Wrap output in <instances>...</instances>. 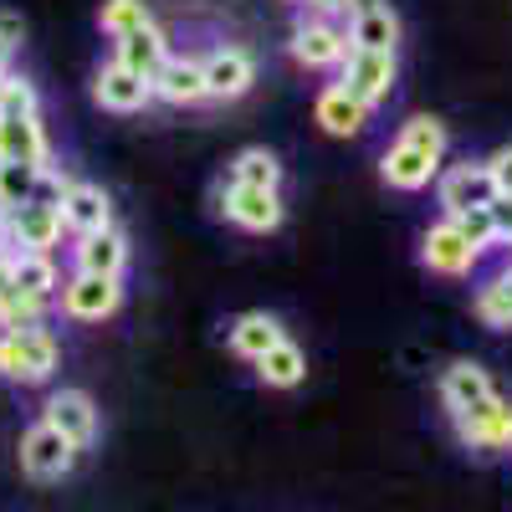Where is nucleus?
I'll use <instances>...</instances> for the list:
<instances>
[{"instance_id":"f257e3e1","label":"nucleus","mask_w":512,"mask_h":512,"mask_svg":"<svg viewBox=\"0 0 512 512\" xmlns=\"http://www.w3.org/2000/svg\"><path fill=\"white\" fill-rule=\"evenodd\" d=\"M446 154H451V134H446V123L431 118V113H415L400 123V134L395 144L384 149L379 159V180L400 190V195H415L425 185H436V175L446 169Z\"/></svg>"},{"instance_id":"f03ea898","label":"nucleus","mask_w":512,"mask_h":512,"mask_svg":"<svg viewBox=\"0 0 512 512\" xmlns=\"http://www.w3.org/2000/svg\"><path fill=\"white\" fill-rule=\"evenodd\" d=\"M62 364V344L47 323L36 328H6L0 333V379L11 384H47Z\"/></svg>"},{"instance_id":"7ed1b4c3","label":"nucleus","mask_w":512,"mask_h":512,"mask_svg":"<svg viewBox=\"0 0 512 512\" xmlns=\"http://www.w3.org/2000/svg\"><path fill=\"white\" fill-rule=\"evenodd\" d=\"M482 262H487V256L461 236V226H456L451 216H441V221L425 226V236H420V267L431 272V277L466 282V277L482 272Z\"/></svg>"},{"instance_id":"20e7f679","label":"nucleus","mask_w":512,"mask_h":512,"mask_svg":"<svg viewBox=\"0 0 512 512\" xmlns=\"http://www.w3.org/2000/svg\"><path fill=\"white\" fill-rule=\"evenodd\" d=\"M123 308V277H98V272H72L57 287V313L72 323H108Z\"/></svg>"},{"instance_id":"39448f33","label":"nucleus","mask_w":512,"mask_h":512,"mask_svg":"<svg viewBox=\"0 0 512 512\" xmlns=\"http://www.w3.org/2000/svg\"><path fill=\"white\" fill-rule=\"evenodd\" d=\"M395 82H400V57L395 52H364L349 47L344 67H338V88L349 98H359L364 108H384L395 98Z\"/></svg>"},{"instance_id":"423d86ee","label":"nucleus","mask_w":512,"mask_h":512,"mask_svg":"<svg viewBox=\"0 0 512 512\" xmlns=\"http://www.w3.org/2000/svg\"><path fill=\"white\" fill-rule=\"evenodd\" d=\"M451 431H456V441H461L466 451H482V456L512 451V395L497 390L492 400L451 415Z\"/></svg>"},{"instance_id":"0eeeda50","label":"nucleus","mask_w":512,"mask_h":512,"mask_svg":"<svg viewBox=\"0 0 512 512\" xmlns=\"http://www.w3.org/2000/svg\"><path fill=\"white\" fill-rule=\"evenodd\" d=\"M349 31L344 21H323V16H297L292 41H287V57L303 67V72H328V67H344L349 57Z\"/></svg>"},{"instance_id":"6e6552de","label":"nucleus","mask_w":512,"mask_h":512,"mask_svg":"<svg viewBox=\"0 0 512 512\" xmlns=\"http://www.w3.org/2000/svg\"><path fill=\"white\" fill-rule=\"evenodd\" d=\"M16 456H21V472H26L31 482H62L72 466H77L82 451L57 431V425L31 420V425H26V436H21V446H16Z\"/></svg>"},{"instance_id":"1a4fd4ad","label":"nucleus","mask_w":512,"mask_h":512,"mask_svg":"<svg viewBox=\"0 0 512 512\" xmlns=\"http://www.w3.org/2000/svg\"><path fill=\"white\" fill-rule=\"evenodd\" d=\"M216 205H221V216L251 236H267L287 221V205H282V190H251V185H231L221 180L216 185Z\"/></svg>"},{"instance_id":"9d476101","label":"nucleus","mask_w":512,"mask_h":512,"mask_svg":"<svg viewBox=\"0 0 512 512\" xmlns=\"http://www.w3.org/2000/svg\"><path fill=\"white\" fill-rule=\"evenodd\" d=\"M492 200H497V185H492L487 159H461V164H446L441 175H436V205H441V216L482 210Z\"/></svg>"},{"instance_id":"9b49d317","label":"nucleus","mask_w":512,"mask_h":512,"mask_svg":"<svg viewBox=\"0 0 512 512\" xmlns=\"http://www.w3.org/2000/svg\"><path fill=\"white\" fill-rule=\"evenodd\" d=\"M205 62V88H210V103H236L251 93L256 82V57L241 47V41H216L210 52H200Z\"/></svg>"},{"instance_id":"f8f14e48","label":"nucleus","mask_w":512,"mask_h":512,"mask_svg":"<svg viewBox=\"0 0 512 512\" xmlns=\"http://www.w3.org/2000/svg\"><path fill=\"white\" fill-rule=\"evenodd\" d=\"M93 103L103 108V113H144L149 103H154V82L149 77H139V72H128L123 62H103L98 72H93Z\"/></svg>"},{"instance_id":"ddd939ff","label":"nucleus","mask_w":512,"mask_h":512,"mask_svg":"<svg viewBox=\"0 0 512 512\" xmlns=\"http://www.w3.org/2000/svg\"><path fill=\"white\" fill-rule=\"evenodd\" d=\"M492 395H497L492 369L477 364V359H451L441 369V379H436V400H441L446 420L461 415V410H472V405H482V400H492Z\"/></svg>"},{"instance_id":"4468645a","label":"nucleus","mask_w":512,"mask_h":512,"mask_svg":"<svg viewBox=\"0 0 512 512\" xmlns=\"http://www.w3.org/2000/svg\"><path fill=\"white\" fill-rule=\"evenodd\" d=\"M154 103H164V108H205L210 103L205 62L195 52H185V57L169 52V62L154 72Z\"/></svg>"},{"instance_id":"2eb2a0df","label":"nucleus","mask_w":512,"mask_h":512,"mask_svg":"<svg viewBox=\"0 0 512 512\" xmlns=\"http://www.w3.org/2000/svg\"><path fill=\"white\" fill-rule=\"evenodd\" d=\"M41 420L57 425L77 451H88L98 441V405H93L88 390H52L47 405H41Z\"/></svg>"},{"instance_id":"dca6fc26","label":"nucleus","mask_w":512,"mask_h":512,"mask_svg":"<svg viewBox=\"0 0 512 512\" xmlns=\"http://www.w3.org/2000/svg\"><path fill=\"white\" fill-rule=\"evenodd\" d=\"M6 231L16 251H57V241L67 236V221H62V205L26 200L21 210H6Z\"/></svg>"},{"instance_id":"f3484780","label":"nucleus","mask_w":512,"mask_h":512,"mask_svg":"<svg viewBox=\"0 0 512 512\" xmlns=\"http://www.w3.org/2000/svg\"><path fill=\"white\" fill-rule=\"evenodd\" d=\"M349 41L364 52H400V36H405V21L390 0H359L354 16L344 21Z\"/></svg>"},{"instance_id":"a211bd4d","label":"nucleus","mask_w":512,"mask_h":512,"mask_svg":"<svg viewBox=\"0 0 512 512\" xmlns=\"http://www.w3.org/2000/svg\"><path fill=\"white\" fill-rule=\"evenodd\" d=\"M128 267V236L118 226L72 236V272H98V277H123Z\"/></svg>"},{"instance_id":"6ab92c4d","label":"nucleus","mask_w":512,"mask_h":512,"mask_svg":"<svg viewBox=\"0 0 512 512\" xmlns=\"http://www.w3.org/2000/svg\"><path fill=\"white\" fill-rule=\"evenodd\" d=\"M62 221H67V236H88V231L113 226V195L93 180H72V190L62 195Z\"/></svg>"},{"instance_id":"aec40b11","label":"nucleus","mask_w":512,"mask_h":512,"mask_svg":"<svg viewBox=\"0 0 512 512\" xmlns=\"http://www.w3.org/2000/svg\"><path fill=\"white\" fill-rule=\"evenodd\" d=\"M369 113L374 108H364L359 98H349L338 82H328V88L313 98V118H318V128L328 139H359L364 128H369Z\"/></svg>"},{"instance_id":"412c9836","label":"nucleus","mask_w":512,"mask_h":512,"mask_svg":"<svg viewBox=\"0 0 512 512\" xmlns=\"http://www.w3.org/2000/svg\"><path fill=\"white\" fill-rule=\"evenodd\" d=\"M282 338H287L282 318H277V313H262V308H251V313L231 318V328H226L231 354H236V359H246V364H256L272 344H282Z\"/></svg>"},{"instance_id":"4be33fe9","label":"nucleus","mask_w":512,"mask_h":512,"mask_svg":"<svg viewBox=\"0 0 512 512\" xmlns=\"http://www.w3.org/2000/svg\"><path fill=\"white\" fill-rule=\"evenodd\" d=\"M0 164H52V139L41 118H0Z\"/></svg>"},{"instance_id":"5701e85b","label":"nucleus","mask_w":512,"mask_h":512,"mask_svg":"<svg viewBox=\"0 0 512 512\" xmlns=\"http://www.w3.org/2000/svg\"><path fill=\"white\" fill-rule=\"evenodd\" d=\"M113 62H123L128 72H139V77L154 82V72L169 62V36L149 21V26H139V31H128L123 41H113Z\"/></svg>"},{"instance_id":"b1692460","label":"nucleus","mask_w":512,"mask_h":512,"mask_svg":"<svg viewBox=\"0 0 512 512\" xmlns=\"http://www.w3.org/2000/svg\"><path fill=\"white\" fill-rule=\"evenodd\" d=\"M472 313H477V323L482 328H512V262L502 256V267L497 272H487L482 282H477V292H472Z\"/></svg>"},{"instance_id":"393cba45","label":"nucleus","mask_w":512,"mask_h":512,"mask_svg":"<svg viewBox=\"0 0 512 512\" xmlns=\"http://www.w3.org/2000/svg\"><path fill=\"white\" fill-rule=\"evenodd\" d=\"M251 369H256V379H262L267 390H297V384L308 379V354H303V344L282 338V344H272Z\"/></svg>"},{"instance_id":"a878e982","label":"nucleus","mask_w":512,"mask_h":512,"mask_svg":"<svg viewBox=\"0 0 512 512\" xmlns=\"http://www.w3.org/2000/svg\"><path fill=\"white\" fill-rule=\"evenodd\" d=\"M226 180L231 185H251V190H282V159L262 144L241 149L231 164H226Z\"/></svg>"},{"instance_id":"bb28decb","label":"nucleus","mask_w":512,"mask_h":512,"mask_svg":"<svg viewBox=\"0 0 512 512\" xmlns=\"http://www.w3.org/2000/svg\"><path fill=\"white\" fill-rule=\"evenodd\" d=\"M11 277H16L21 292H36V297H52V303H57L62 272H57V256L52 251H16L11 256Z\"/></svg>"},{"instance_id":"cd10ccee","label":"nucleus","mask_w":512,"mask_h":512,"mask_svg":"<svg viewBox=\"0 0 512 512\" xmlns=\"http://www.w3.org/2000/svg\"><path fill=\"white\" fill-rule=\"evenodd\" d=\"M47 313H52V297H36V292H21V287L0 292V333L6 328H36V323H47Z\"/></svg>"},{"instance_id":"c85d7f7f","label":"nucleus","mask_w":512,"mask_h":512,"mask_svg":"<svg viewBox=\"0 0 512 512\" xmlns=\"http://www.w3.org/2000/svg\"><path fill=\"white\" fill-rule=\"evenodd\" d=\"M149 21H154L149 0H103V6H98V31H103L108 41H123L128 31H139V26H149Z\"/></svg>"},{"instance_id":"c756f323","label":"nucleus","mask_w":512,"mask_h":512,"mask_svg":"<svg viewBox=\"0 0 512 512\" xmlns=\"http://www.w3.org/2000/svg\"><path fill=\"white\" fill-rule=\"evenodd\" d=\"M0 118H41V98H36V82L21 72L0 77Z\"/></svg>"},{"instance_id":"7c9ffc66","label":"nucleus","mask_w":512,"mask_h":512,"mask_svg":"<svg viewBox=\"0 0 512 512\" xmlns=\"http://www.w3.org/2000/svg\"><path fill=\"white\" fill-rule=\"evenodd\" d=\"M36 180L41 164H0V210H21L26 200H36Z\"/></svg>"},{"instance_id":"2f4dec72","label":"nucleus","mask_w":512,"mask_h":512,"mask_svg":"<svg viewBox=\"0 0 512 512\" xmlns=\"http://www.w3.org/2000/svg\"><path fill=\"white\" fill-rule=\"evenodd\" d=\"M456 226H461V236L472 241L482 256H497V221H492V210L482 205V210H461V216H451Z\"/></svg>"},{"instance_id":"473e14b6","label":"nucleus","mask_w":512,"mask_h":512,"mask_svg":"<svg viewBox=\"0 0 512 512\" xmlns=\"http://www.w3.org/2000/svg\"><path fill=\"white\" fill-rule=\"evenodd\" d=\"M359 0H297V11L303 16H323V21H349Z\"/></svg>"},{"instance_id":"72a5a7b5","label":"nucleus","mask_w":512,"mask_h":512,"mask_svg":"<svg viewBox=\"0 0 512 512\" xmlns=\"http://www.w3.org/2000/svg\"><path fill=\"white\" fill-rule=\"evenodd\" d=\"M487 169H492V185H497V195H512V144L492 149V154H487Z\"/></svg>"},{"instance_id":"f704fd0d","label":"nucleus","mask_w":512,"mask_h":512,"mask_svg":"<svg viewBox=\"0 0 512 512\" xmlns=\"http://www.w3.org/2000/svg\"><path fill=\"white\" fill-rule=\"evenodd\" d=\"M487 210H492V221H497V256H502L512 246V195H497Z\"/></svg>"},{"instance_id":"c9c22d12","label":"nucleus","mask_w":512,"mask_h":512,"mask_svg":"<svg viewBox=\"0 0 512 512\" xmlns=\"http://www.w3.org/2000/svg\"><path fill=\"white\" fill-rule=\"evenodd\" d=\"M0 36L11 41V47H21V36H26V21L16 11H0Z\"/></svg>"},{"instance_id":"e433bc0d","label":"nucleus","mask_w":512,"mask_h":512,"mask_svg":"<svg viewBox=\"0 0 512 512\" xmlns=\"http://www.w3.org/2000/svg\"><path fill=\"white\" fill-rule=\"evenodd\" d=\"M11 52H16V47H11V41H6V36H0V77H6V72H11Z\"/></svg>"},{"instance_id":"4c0bfd02","label":"nucleus","mask_w":512,"mask_h":512,"mask_svg":"<svg viewBox=\"0 0 512 512\" xmlns=\"http://www.w3.org/2000/svg\"><path fill=\"white\" fill-rule=\"evenodd\" d=\"M502 256H507V262H512V246H507V251H502Z\"/></svg>"},{"instance_id":"58836bf2","label":"nucleus","mask_w":512,"mask_h":512,"mask_svg":"<svg viewBox=\"0 0 512 512\" xmlns=\"http://www.w3.org/2000/svg\"><path fill=\"white\" fill-rule=\"evenodd\" d=\"M287 6H297V0H287Z\"/></svg>"}]
</instances>
